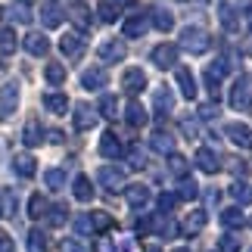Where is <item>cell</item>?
<instances>
[{"mask_svg": "<svg viewBox=\"0 0 252 252\" xmlns=\"http://www.w3.org/2000/svg\"><path fill=\"white\" fill-rule=\"evenodd\" d=\"M212 47V37L206 28H199V25H187V28H181V50H187L190 56H199V53H206Z\"/></svg>", "mask_w": 252, "mask_h": 252, "instance_id": "6da1fadb", "label": "cell"}, {"mask_svg": "<svg viewBox=\"0 0 252 252\" xmlns=\"http://www.w3.org/2000/svg\"><path fill=\"white\" fill-rule=\"evenodd\" d=\"M19 109V84L16 81H6L0 84V119L9 122Z\"/></svg>", "mask_w": 252, "mask_h": 252, "instance_id": "7a4b0ae2", "label": "cell"}, {"mask_svg": "<svg viewBox=\"0 0 252 252\" xmlns=\"http://www.w3.org/2000/svg\"><path fill=\"white\" fill-rule=\"evenodd\" d=\"M65 19V6L60 3V0H44L41 3V22L44 28H60Z\"/></svg>", "mask_w": 252, "mask_h": 252, "instance_id": "3957f363", "label": "cell"}, {"mask_svg": "<svg viewBox=\"0 0 252 252\" xmlns=\"http://www.w3.org/2000/svg\"><path fill=\"white\" fill-rule=\"evenodd\" d=\"M96 181L103 184L109 193H115V190H122L125 187V168H115V165H103L100 171H96Z\"/></svg>", "mask_w": 252, "mask_h": 252, "instance_id": "277c9868", "label": "cell"}, {"mask_svg": "<svg viewBox=\"0 0 252 252\" xmlns=\"http://www.w3.org/2000/svg\"><path fill=\"white\" fill-rule=\"evenodd\" d=\"M224 134H227V140L234 143V147H240V150L252 147V128L243 125V122H230L227 128H224Z\"/></svg>", "mask_w": 252, "mask_h": 252, "instance_id": "5b68a950", "label": "cell"}, {"mask_svg": "<svg viewBox=\"0 0 252 252\" xmlns=\"http://www.w3.org/2000/svg\"><path fill=\"white\" fill-rule=\"evenodd\" d=\"M72 119H75V128H78V131H91L96 125V109L91 103H75Z\"/></svg>", "mask_w": 252, "mask_h": 252, "instance_id": "8992f818", "label": "cell"}, {"mask_svg": "<svg viewBox=\"0 0 252 252\" xmlns=\"http://www.w3.org/2000/svg\"><path fill=\"white\" fill-rule=\"evenodd\" d=\"M81 84L87 87V91H103V87L109 84V75H106L103 65H91V69L81 72Z\"/></svg>", "mask_w": 252, "mask_h": 252, "instance_id": "52a82bcc", "label": "cell"}, {"mask_svg": "<svg viewBox=\"0 0 252 252\" xmlns=\"http://www.w3.org/2000/svg\"><path fill=\"white\" fill-rule=\"evenodd\" d=\"M153 63H156L159 69H174V63H178V47L174 44H156L153 47Z\"/></svg>", "mask_w": 252, "mask_h": 252, "instance_id": "ba28073f", "label": "cell"}, {"mask_svg": "<svg viewBox=\"0 0 252 252\" xmlns=\"http://www.w3.org/2000/svg\"><path fill=\"white\" fill-rule=\"evenodd\" d=\"M0 16L6 19V22H22V25H28L32 22V9H28V3H22V0H19V3H6L3 9H0Z\"/></svg>", "mask_w": 252, "mask_h": 252, "instance_id": "9c48e42d", "label": "cell"}, {"mask_svg": "<svg viewBox=\"0 0 252 252\" xmlns=\"http://www.w3.org/2000/svg\"><path fill=\"white\" fill-rule=\"evenodd\" d=\"M122 87H125L131 96H137L143 87H147V72H143V69H128V72L122 75Z\"/></svg>", "mask_w": 252, "mask_h": 252, "instance_id": "30bf717a", "label": "cell"}, {"mask_svg": "<svg viewBox=\"0 0 252 252\" xmlns=\"http://www.w3.org/2000/svg\"><path fill=\"white\" fill-rule=\"evenodd\" d=\"M125 199H128L131 209H143L150 202V187L147 184H128L125 187Z\"/></svg>", "mask_w": 252, "mask_h": 252, "instance_id": "8fae6325", "label": "cell"}, {"mask_svg": "<svg viewBox=\"0 0 252 252\" xmlns=\"http://www.w3.org/2000/svg\"><path fill=\"white\" fill-rule=\"evenodd\" d=\"M60 50L69 56V60H78V56L84 53V37L78 32H65V37L60 41Z\"/></svg>", "mask_w": 252, "mask_h": 252, "instance_id": "7c38bea8", "label": "cell"}, {"mask_svg": "<svg viewBox=\"0 0 252 252\" xmlns=\"http://www.w3.org/2000/svg\"><path fill=\"white\" fill-rule=\"evenodd\" d=\"M125 56H128L125 41H106V44H100V60L103 63H122Z\"/></svg>", "mask_w": 252, "mask_h": 252, "instance_id": "4fadbf2b", "label": "cell"}, {"mask_svg": "<svg viewBox=\"0 0 252 252\" xmlns=\"http://www.w3.org/2000/svg\"><path fill=\"white\" fill-rule=\"evenodd\" d=\"M22 47H25L32 56H47V53H50V41H47L44 34H37V32L25 34V37H22Z\"/></svg>", "mask_w": 252, "mask_h": 252, "instance_id": "5bb4252c", "label": "cell"}, {"mask_svg": "<svg viewBox=\"0 0 252 252\" xmlns=\"http://www.w3.org/2000/svg\"><path fill=\"white\" fill-rule=\"evenodd\" d=\"M147 28H150L147 16L134 13L131 19H125V25H122V34H125V37H143V34H147Z\"/></svg>", "mask_w": 252, "mask_h": 252, "instance_id": "9a60e30c", "label": "cell"}, {"mask_svg": "<svg viewBox=\"0 0 252 252\" xmlns=\"http://www.w3.org/2000/svg\"><path fill=\"white\" fill-rule=\"evenodd\" d=\"M125 122H128L131 128H143V125L150 122V115H147V109H143L137 100H131V103H128V109H125Z\"/></svg>", "mask_w": 252, "mask_h": 252, "instance_id": "2e32d148", "label": "cell"}, {"mask_svg": "<svg viewBox=\"0 0 252 252\" xmlns=\"http://www.w3.org/2000/svg\"><path fill=\"white\" fill-rule=\"evenodd\" d=\"M218 19H221V25L227 28V32H237L240 28V16H237V9L227 3V0H218Z\"/></svg>", "mask_w": 252, "mask_h": 252, "instance_id": "e0dca14e", "label": "cell"}, {"mask_svg": "<svg viewBox=\"0 0 252 252\" xmlns=\"http://www.w3.org/2000/svg\"><path fill=\"white\" fill-rule=\"evenodd\" d=\"M22 140H25V147H41V143H44V128H41V122H37V119H28L25 122Z\"/></svg>", "mask_w": 252, "mask_h": 252, "instance_id": "ac0fdd59", "label": "cell"}, {"mask_svg": "<svg viewBox=\"0 0 252 252\" xmlns=\"http://www.w3.org/2000/svg\"><path fill=\"white\" fill-rule=\"evenodd\" d=\"M100 153L106 159H119L122 156V140L115 137V131H106L103 137H100Z\"/></svg>", "mask_w": 252, "mask_h": 252, "instance_id": "d6986e66", "label": "cell"}, {"mask_svg": "<svg viewBox=\"0 0 252 252\" xmlns=\"http://www.w3.org/2000/svg\"><path fill=\"white\" fill-rule=\"evenodd\" d=\"M13 171L19 174V178H34V171H37L34 156L32 153H19V156L13 159Z\"/></svg>", "mask_w": 252, "mask_h": 252, "instance_id": "ffe728a7", "label": "cell"}, {"mask_svg": "<svg viewBox=\"0 0 252 252\" xmlns=\"http://www.w3.org/2000/svg\"><path fill=\"white\" fill-rule=\"evenodd\" d=\"M174 78H178V87H181V94L187 96V100H196V78H193L190 69H178Z\"/></svg>", "mask_w": 252, "mask_h": 252, "instance_id": "44dd1931", "label": "cell"}, {"mask_svg": "<svg viewBox=\"0 0 252 252\" xmlns=\"http://www.w3.org/2000/svg\"><path fill=\"white\" fill-rule=\"evenodd\" d=\"M72 193H75V199L78 202H91L94 199V184L87 174H78V178L72 181Z\"/></svg>", "mask_w": 252, "mask_h": 252, "instance_id": "7402d4cb", "label": "cell"}, {"mask_svg": "<svg viewBox=\"0 0 252 252\" xmlns=\"http://www.w3.org/2000/svg\"><path fill=\"white\" fill-rule=\"evenodd\" d=\"M153 103H156L159 115H168L174 109V91L171 87H156V94H153Z\"/></svg>", "mask_w": 252, "mask_h": 252, "instance_id": "603a6c76", "label": "cell"}, {"mask_svg": "<svg viewBox=\"0 0 252 252\" xmlns=\"http://www.w3.org/2000/svg\"><path fill=\"white\" fill-rule=\"evenodd\" d=\"M193 162H196V168H199V171H206V174H215V171L221 168L218 156H215L212 150H206V147H202V150L196 153V159H193Z\"/></svg>", "mask_w": 252, "mask_h": 252, "instance_id": "cb8c5ba5", "label": "cell"}, {"mask_svg": "<svg viewBox=\"0 0 252 252\" xmlns=\"http://www.w3.org/2000/svg\"><path fill=\"white\" fill-rule=\"evenodd\" d=\"M230 106H234V109H246L249 106V84H246V78H240L234 84V91H230Z\"/></svg>", "mask_w": 252, "mask_h": 252, "instance_id": "d4e9b609", "label": "cell"}, {"mask_svg": "<svg viewBox=\"0 0 252 252\" xmlns=\"http://www.w3.org/2000/svg\"><path fill=\"white\" fill-rule=\"evenodd\" d=\"M69 19L78 28H91V16H87V6L78 3V0H69Z\"/></svg>", "mask_w": 252, "mask_h": 252, "instance_id": "484cf974", "label": "cell"}, {"mask_svg": "<svg viewBox=\"0 0 252 252\" xmlns=\"http://www.w3.org/2000/svg\"><path fill=\"white\" fill-rule=\"evenodd\" d=\"M44 109L53 112V115H65V109H69V100H65V94H47V96H44Z\"/></svg>", "mask_w": 252, "mask_h": 252, "instance_id": "4316f807", "label": "cell"}, {"mask_svg": "<svg viewBox=\"0 0 252 252\" xmlns=\"http://www.w3.org/2000/svg\"><path fill=\"white\" fill-rule=\"evenodd\" d=\"M153 25H156L159 32H171V28H174V13L165 9V6H156V9H153Z\"/></svg>", "mask_w": 252, "mask_h": 252, "instance_id": "83f0119b", "label": "cell"}, {"mask_svg": "<svg viewBox=\"0 0 252 252\" xmlns=\"http://www.w3.org/2000/svg\"><path fill=\"white\" fill-rule=\"evenodd\" d=\"M16 215V193L0 187V218H13Z\"/></svg>", "mask_w": 252, "mask_h": 252, "instance_id": "f1b7e54d", "label": "cell"}, {"mask_svg": "<svg viewBox=\"0 0 252 252\" xmlns=\"http://www.w3.org/2000/svg\"><path fill=\"white\" fill-rule=\"evenodd\" d=\"M221 224L230 227V230H234V227H243L246 218H243V212H240V206H230V209L221 212Z\"/></svg>", "mask_w": 252, "mask_h": 252, "instance_id": "f546056e", "label": "cell"}, {"mask_svg": "<svg viewBox=\"0 0 252 252\" xmlns=\"http://www.w3.org/2000/svg\"><path fill=\"white\" fill-rule=\"evenodd\" d=\"M150 143H153V150H156V153H168V156L174 153V137H171V134H165V131H156L150 137Z\"/></svg>", "mask_w": 252, "mask_h": 252, "instance_id": "4dcf8cb0", "label": "cell"}, {"mask_svg": "<svg viewBox=\"0 0 252 252\" xmlns=\"http://www.w3.org/2000/svg\"><path fill=\"white\" fill-rule=\"evenodd\" d=\"M202 227H206V212H202V209L190 212L187 221H184V234H199Z\"/></svg>", "mask_w": 252, "mask_h": 252, "instance_id": "1f68e13d", "label": "cell"}, {"mask_svg": "<svg viewBox=\"0 0 252 252\" xmlns=\"http://www.w3.org/2000/svg\"><path fill=\"white\" fill-rule=\"evenodd\" d=\"M44 78L50 81L53 87L65 84V65H63V63H47V69H44Z\"/></svg>", "mask_w": 252, "mask_h": 252, "instance_id": "d6a6232c", "label": "cell"}, {"mask_svg": "<svg viewBox=\"0 0 252 252\" xmlns=\"http://www.w3.org/2000/svg\"><path fill=\"white\" fill-rule=\"evenodd\" d=\"M96 112H100L103 119H115V115H119V100H115L112 94H103V96H100V106H96Z\"/></svg>", "mask_w": 252, "mask_h": 252, "instance_id": "836d02e7", "label": "cell"}, {"mask_svg": "<svg viewBox=\"0 0 252 252\" xmlns=\"http://www.w3.org/2000/svg\"><path fill=\"white\" fill-rule=\"evenodd\" d=\"M230 196L237 199V206H249V202H252V187L246 181H237L234 187H230Z\"/></svg>", "mask_w": 252, "mask_h": 252, "instance_id": "e575fe53", "label": "cell"}, {"mask_svg": "<svg viewBox=\"0 0 252 252\" xmlns=\"http://www.w3.org/2000/svg\"><path fill=\"white\" fill-rule=\"evenodd\" d=\"M16 47H19V41H16V32H13V28H0V53H16Z\"/></svg>", "mask_w": 252, "mask_h": 252, "instance_id": "d590c367", "label": "cell"}, {"mask_svg": "<svg viewBox=\"0 0 252 252\" xmlns=\"http://www.w3.org/2000/svg\"><path fill=\"white\" fill-rule=\"evenodd\" d=\"M44 184H47L50 190H63V187H65V171H63V168H47V171H44Z\"/></svg>", "mask_w": 252, "mask_h": 252, "instance_id": "8d00e7d4", "label": "cell"}, {"mask_svg": "<svg viewBox=\"0 0 252 252\" xmlns=\"http://www.w3.org/2000/svg\"><path fill=\"white\" fill-rule=\"evenodd\" d=\"M47 209H50V206H47V199L41 196V193H34V196L28 199V218H44Z\"/></svg>", "mask_w": 252, "mask_h": 252, "instance_id": "74e56055", "label": "cell"}, {"mask_svg": "<svg viewBox=\"0 0 252 252\" xmlns=\"http://www.w3.org/2000/svg\"><path fill=\"white\" fill-rule=\"evenodd\" d=\"M96 13H100L103 22H115V19H119V3H115V0H100Z\"/></svg>", "mask_w": 252, "mask_h": 252, "instance_id": "f35d334b", "label": "cell"}, {"mask_svg": "<svg viewBox=\"0 0 252 252\" xmlns=\"http://www.w3.org/2000/svg\"><path fill=\"white\" fill-rule=\"evenodd\" d=\"M91 227H94V234L109 230L112 227V215H109V212H94V215H91Z\"/></svg>", "mask_w": 252, "mask_h": 252, "instance_id": "ab89813d", "label": "cell"}, {"mask_svg": "<svg viewBox=\"0 0 252 252\" xmlns=\"http://www.w3.org/2000/svg\"><path fill=\"white\" fill-rule=\"evenodd\" d=\"M28 252H47V234L44 230H32V234H28Z\"/></svg>", "mask_w": 252, "mask_h": 252, "instance_id": "60d3db41", "label": "cell"}, {"mask_svg": "<svg viewBox=\"0 0 252 252\" xmlns=\"http://www.w3.org/2000/svg\"><path fill=\"white\" fill-rule=\"evenodd\" d=\"M178 196H181V199H196V196H199V184L193 181V178H190V181L184 178L181 187H178Z\"/></svg>", "mask_w": 252, "mask_h": 252, "instance_id": "b9f144b4", "label": "cell"}, {"mask_svg": "<svg viewBox=\"0 0 252 252\" xmlns=\"http://www.w3.org/2000/svg\"><path fill=\"white\" fill-rule=\"evenodd\" d=\"M65 218H69V209H65V206H50V209H47V221H50L53 227L65 224Z\"/></svg>", "mask_w": 252, "mask_h": 252, "instance_id": "7bdbcfd3", "label": "cell"}, {"mask_svg": "<svg viewBox=\"0 0 252 252\" xmlns=\"http://www.w3.org/2000/svg\"><path fill=\"white\" fill-rule=\"evenodd\" d=\"M168 168H171L174 174H187V168H190V162L184 159V156H178V153H171V159H168Z\"/></svg>", "mask_w": 252, "mask_h": 252, "instance_id": "ee69618b", "label": "cell"}, {"mask_svg": "<svg viewBox=\"0 0 252 252\" xmlns=\"http://www.w3.org/2000/svg\"><path fill=\"white\" fill-rule=\"evenodd\" d=\"M218 249H221V252H240V240L230 237V234H224V237L218 240Z\"/></svg>", "mask_w": 252, "mask_h": 252, "instance_id": "f6af8a7d", "label": "cell"}, {"mask_svg": "<svg viewBox=\"0 0 252 252\" xmlns=\"http://www.w3.org/2000/svg\"><path fill=\"white\" fill-rule=\"evenodd\" d=\"M60 252H87V246L81 243V240L69 237V240H63V243H60Z\"/></svg>", "mask_w": 252, "mask_h": 252, "instance_id": "bcb514c9", "label": "cell"}, {"mask_svg": "<svg viewBox=\"0 0 252 252\" xmlns=\"http://www.w3.org/2000/svg\"><path fill=\"white\" fill-rule=\"evenodd\" d=\"M75 230H78L81 237L94 234V227H91V215H78V218H75Z\"/></svg>", "mask_w": 252, "mask_h": 252, "instance_id": "7dc6e473", "label": "cell"}, {"mask_svg": "<svg viewBox=\"0 0 252 252\" xmlns=\"http://www.w3.org/2000/svg\"><path fill=\"white\" fill-rule=\"evenodd\" d=\"M206 84H209V91H212V96H218V84H221V78L212 69H206Z\"/></svg>", "mask_w": 252, "mask_h": 252, "instance_id": "c3c4849f", "label": "cell"}, {"mask_svg": "<svg viewBox=\"0 0 252 252\" xmlns=\"http://www.w3.org/2000/svg\"><path fill=\"white\" fill-rule=\"evenodd\" d=\"M0 252H16V243H13V237H9L6 230H0Z\"/></svg>", "mask_w": 252, "mask_h": 252, "instance_id": "681fc988", "label": "cell"}, {"mask_svg": "<svg viewBox=\"0 0 252 252\" xmlns=\"http://www.w3.org/2000/svg\"><path fill=\"white\" fill-rule=\"evenodd\" d=\"M174 202H178V196H171V193H162V196H159V209H162V212H171Z\"/></svg>", "mask_w": 252, "mask_h": 252, "instance_id": "f907efd6", "label": "cell"}, {"mask_svg": "<svg viewBox=\"0 0 252 252\" xmlns=\"http://www.w3.org/2000/svg\"><path fill=\"white\" fill-rule=\"evenodd\" d=\"M128 159H131V165H134V168H140V165H143V153H140L137 147H131V150H128Z\"/></svg>", "mask_w": 252, "mask_h": 252, "instance_id": "816d5d0a", "label": "cell"}, {"mask_svg": "<svg viewBox=\"0 0 252 252\" xmlns=\"http://www.w3.org/2000/svg\"><path fill=\"white\" fill-rule=\"evenodd\" d=\"M215 115H218V106H215V103H206V106L199 109V119H215Z\"/></svg>", "mask_w": 252, "mask_h": 252, "instance_id": "f5cc1de1", "label": "cell"}, {"mask_svg": "<svg viewBox=\"0 0 252 252\" xmlns=\"http://www.w3.org/2000/svg\"><path fill=\"white\" fill-rule=\"evenodd\" d=\"M181 131H184V134H190V137H196V122L184 119V122H181Z\"/></svg>", "mask_w": 252, "mask_h": 252, "instance_id": "db71d44e", "label": "cell"}, {"mask_svg": "<svg viewBox=\"0 0 252 252\" xmlns=\"http://www.w3.org/2000/svg\"><path fill=\"white\" fill-rule=\"evenodd\" d=\"M153 224H150V218H143V221H137V234H147Z\"/></svg>", "mask_w": 252, "mask_h": 252, "instance_id": "11a10c76", "label": "cell"}, {"mask_svg": "<svg viewBox=\"0 0 252 252\" xmlns=\"http://www.w3.org/2000/svg\"><path fill=\"white\" fill-rule=\"evenodd\" d=\"M246 25H249V32H252V9H246Z\"/></svg>", "mask_w": 252, "mask_h": 252, "instance_id": "9f6ffc18", "label": "cell"}, {"mask_svg": "<svg viewBox=\"0 0 252 252\" xmlns=\"http://www.w3.org/2000/svg\"><path fill=\"white\" fill-rule=\"evenodd\" d=\"M243 53H252V37H249V41L243 44Z\"/></svg>", "mask_w": 252, "mask_h": 252, "instance_id": "6f0895ef", "label": "cell"}, {"mask_svg": "<svg viewBox=\"0 0 252 252\" xmlns=\"http://www.w3.org/2000/svg\"><path fill=\"white\" fill-rule=\"evenodd\" d=\"M171 252H190V249L187 246H178V249H171Z\"/></svg>", "mask_w": 252, "mask_h": 252, "instance_id": "680465c9", "label": "cell"}, {"mask_svg": "<svg viewBox=\"0 0 252 252\" xmlns=\"http://www.w3.org/2000/svg\"><path fill=\"white\" fill-rule=\"evenodd\" d=\"M22 3H25V0H22Z\"/></svg>", "mask_w": 252, "mask_h": 252, "instance_id": "91938a15", "label": "cell"}, {"mask_svg": "<svg viewBox=\"0 0 252 252\" xmlns=\"http://www.w3.org/2000/svg\"><path fill=\"white\" fill-rule=\"evenodd\" d=\"M249 252H252V249H249Z\"/></svg>", "mask_w": 252, "mask_h": 252, "instance_id": "94428289", "label": "cell"}]
</instances>
